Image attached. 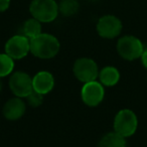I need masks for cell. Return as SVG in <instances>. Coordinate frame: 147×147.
<instances>
[{"label":"cell","mask_w":147,"mask_h":147,"mask_svg":"<svg viewBox=\"0 0 147 147\" xmlns=\"http://www.w3.org/2000/svg\"><path fill=\"white\" fill-rule=\"evenodd\" d=\"M140 59H141V63H142L143 67L147 69V47H145L144 49V51H143Z\"/></svg>","instance_id":"obj_19"},{"label":"cell","mask_w":147,"mask_h":147,"mask_svg":"<svg viewBox=\"0 0 147 147\" xmlns=\"http://www.w3.org/2000/svg\"><path fill=\"white\" fill-rule=\"evenodd\" d=\"M43 98H45V95L39 94V93L35 92V91H32L25 98V102L31 108H37L43 103Z\"/></svg>","instance_id":"obj_17"},{"label":"cell","mask_w":147,"mask_h":147,"mask_svg":"<svg viewBox=\"0 0 147 147\" xmlns=\"http://www.w3.org/2000/svg\"><path fill=\"white\" fill-rule=\"evenodd\" d=\"M114 131L121 136L128 138L135 134L138 128V118L130 109H122L115 115L113 121Z\"/></svg>","instance_id":"obj_2"},{"label":"cell","mask_w":147,"mask_h":147,"mask_svg":"<svg viewBox=\"0 0 147 147\" xmlns=\"http://www.w3.org/2000/svg\"><path fill=\"white\" fill-rule=\"evenodd\" d=\"M10 5V0H0V12H4Z\"/></svg>","instance_id":"obj_18"},{"label":"cell","mask_w":147,"mask_h":147,"mask_svg":"<svg viewBox=\"0 0 147 147\" xmlns=\"http://www.w3.org/2000/svg\"><path fill=\"white\" fill-rule=\"evenodd\" d=\"M26 102L22 98L13 97L9 99L2 108V114L9 121H16L22 118L26 111Z\"/></svg>","instance_id":"obj_10"},{"label":"cell","mask_w":147,"mask_h":147,"mask_svg":"<svg viewBox=\"0 0 147 147\" xmlns=\"http://www.w3.org/2000/svg\"><path fill=\"white\" fill-rule=\"evenodd\" d=\"M98 147H127L126 138L117 132H108L99 140Z\"/></svg>","instance_id":"obj_13"},{"label":"cell","mask_w":147,"mask_h":147,"mask_svg":"<svg viewBox=\"0 0 147 147\" xmlns=\"http://www.w3.org/2000/svg\"><path fill=\"white\" fill-rule=\"evenodd\" d=\"M99 71L98 65L91 57H80L76 59L73 65L74 76L83 84L96 81L99 77Z\"/></svg>","instance_id":"obj_5"},{"label":"cell","mask_w":147,"mask_h":147,"mask_svg":"<svg viewBox=\"0 0 147 147\" xmlns=\"http://www.w3.org/2000/svg\"><path fill=\"white\" fill-rule=\"evenodd\" d=\"M22 31L23 35L28 37L29 39L33 38L41 33V22L37 19L31 17L23 23Z\"/></svg>","instance_id":"obj_14"},{"label":"cell","mask_w":147,"mask_h":147,"mask_svg":"<svg viewBox=\"0 0 147 147\" xmlns=\"http://www.w3.org/2000/svg\"><path fill=\"white\" fill-rule=\"evenodd\" d=\"M105 98V87L99 81H93L83 85L81 89V99L88 107H97Z\"/></svg>","instance_id":"obj_8"},{"label":"cell","mask_w":147,"mask_h":147,"mask_svg":"<svg viewBox=\"0 0 147 147\" xmlns=\"http://www.w3.org/2000/svg\"><path fill=\"white\" fill-rule=\"evenodd\" d=\"M2 89H3V84H2V81H1V79H0V93H1Z\"/></svg>","instance_id":"obj_20"},{"label":"cell","mask_w":147,"mask_h":147,"mask_svg":"<svg viewBox=\"0 0 147 147\" xmlns=\"http://www.w3.org/2000/svg\"><path fill=\"white\" fill-rule=\"evenodd\" d=\"M14 71V59L7 53H0V79L10 76Z\"/></svg>","instance_id":"obj_15"},{"label":"cell","mask_w":147,"mask_h":147,"mask_svg":"<svg viewBox=\"0 0 147 147\" xmlns=\"http://www.w3.org/2000/svg\"><path fill=\"white\" fill-rule=\"evenodd\" d=\"M61 43L53 34L42 33L30 39V53L40 59H51L59 53Z\"/></svg>","instance_id":"obj_1"},{"label":"cell","mask_w":147,"mask_h":147,"mask_svg":"<svg viewBox=\"0 0 147 147\" xmlns=\"http://www.w3.org/2000/svg\"><path fill=\"white\" fill-rule=\"evenodd\" d=\"M55 78L53 74L47 71H40L32 77L33 91L42 95H47L55 88Z\"/></svg>","instance_id":"obj_11"},{"label":"cell","mask_w":147,"mask_h":147,"mask_svg":"<svg viewBox=\"0 0 147 147\" xmlns=\"http://www.w3.org/2000/svg\"><path fill=\"white\" fill-rule=\"evenodd\" d=\"M98 79L104 87H114L120 81V71L113 65H107L100 69Z\"/></svg>","instance_id":"obj_12"},{"label":"cell","mask_w":147,"mask_h":147,"mask_svg":"<svg viewBox=\"0 0 147 147\" xmlns=\"http://www.w3.org/2000/svg\"><path fill=\"white\" fill-rule=\"evenodd\" d=\"M122 22L114 15H104L97 22V32L101 37L106 39H113L119 36L122 31Z\"/></svg>","instance_id":"obj_9"},{"label":"cell","mask_w":147,"mask_h":147,"mask_svg":"<svg viewBox=\"0 0 147 147\" xmlns=\"http://www.w3.org/2000/svg\"><path fill=\"white\" fill-rule=\"evenodd\" d=\"M9 89L15 97L25 99L33 91L32 78L23 71H13L9 77Z\"/></svg>","instance_id":"obj_6"},{"label":"cell","mask_w":147,"mask_h":147,"mask_svg":"<svg viewBox=\"0 0 147 147\" xmlns=\"http://www.w3.org/2000/svg\"><path fill=\"white\" fill-rule=\"evenodd\" d=\"M117 53L125 61H132L141 57L144 51L142 41L133 35H124L117 41Z\"/></svg>","instance_id":"obj_3"},{"label":"cell","mask_w":147,"mask_h":147,"mask_svg":"<svg viewBox=\"0 0 147 147\" xmlns=\"http://www.w3.org/2000/svg\"><path fill=\"white\" fill-rule=\"evenodd\" d=\"M79 2L77 0H61L59 4V11L63 16H73L79 10Z\"/></svg>","instance_id":"obj_16"},{"label":"cell","mask_w":147,"mask_h":147,"mask_svg":"<svg viewBox=\"0 0 147 147\" xmlns=\"http://www.w3.org/2000/svg\"><path fill=\"white\" fill-rule=\"evenodd\" d=\"M4 51L14 61L23 59L30 53V39L23 34L13 35L5 43Z\"/></svg>","instance_id":"obj_7"},{"label":"cell","mask_w":147,"mask_h":147,"mask_svg":"<svg viewBox=\"0 0 147 147\" xmlns=\"http://www.w3.org/2000/svg\"><path fill=\"white\" fill-rule=\"evenodd\" d=\"M29 11L33 18L40 22H51L59 15V4L55 0H32Z\"/></svg>","instance_id":"obj_4"}]
</instances>
